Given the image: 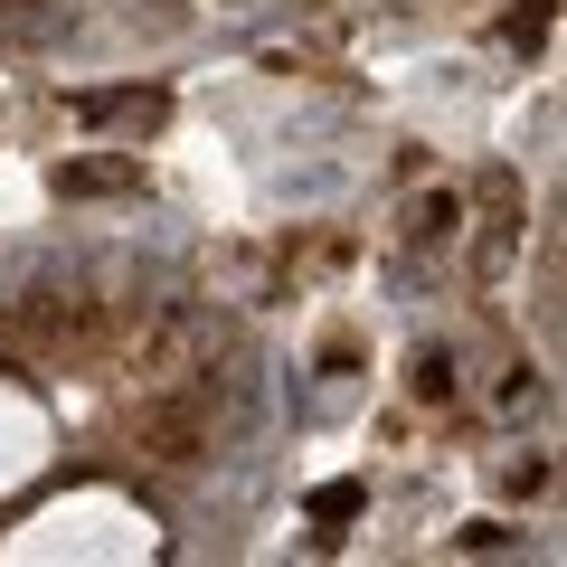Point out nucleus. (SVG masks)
<instances>
[{
	"instance_id": "obj_4",
	"label": "nucleus",
	"mask_w": 567,
	"mask_h": 567,
	"mask_svg": "<svg viewBox=\"0 0 567 567\" xmlns=\"http://www.w3.org/2000/svg\"><path fill=\"white\" fill-rule=\"evenodd\" d=\"M360 511H369L360 483H322V492H312V529H350Z\"/></svg>"
},
{
	"instance_id": "obj_3",
	"label": "nucleus",
	"mask_w": 567,
	"mask_h": 567,
	"mask_svg": "<svg viewBox=\"0 0 567 567\" xmlns=\"http://www.w3.org/2000/svg\"><path fill=\"white\" fill-rule=\"evenodd\" d=\"M114 114H152L162 123V95H152V85H133V95H76V123H114Z\"/></svg>"
},
{
	"instance_id": "obj_6",
	"label": "nucleus",
	"mask_w": 567,
	"mask_h": 567,
	"mask_svg": "<svg viewBox=\"0 0 567 567\" xmlns=\"http://www.w3.org/2000/svg\"><path fill=\"white\" fill-rule=\"evenodd\" d=\"M548 39V0H529V10H511V48H539Z\"/></svg>"
},
{
	"instance_id": "obj_7",
	"label": "nucleus",
	"mask_w": 567,
	"mask_h": 567,
	"mask_svg": "<svg viewBox=\"0 0 567 567\" xmlns=\"http://www.w3.org/2000/svg\"><path fill=\"white\" fill-rule=\"evenodd\" d=\"M445 388H454L445 379V350H425V360H416V398H445Z\"/></svg>"
},
{
	"instance_id": "obj_1",
	"label": "nucleus",
	"mask_w": 567,
	"mask_h": 567,
	"mask_svg": "<svg viewBox=\"0 0 567 567\" xmlns=\"http://www.w3.org/2000/svg\"><path fill=\"white\" fill-rule=\"evenodd\" d=\"M95 331H104V303L85 293V284H39V293H20V303H0V360L76 369L85 350H95Z\"/></svg>"
},
{
	"instance_id": "obj_5",
	"label": "nucleus",
	"mask_w": 567,
	"mask_h": 567,
	"mask_svg": "<svg viewBox=\"0 0 567 567\" xmlns=\"http://www.w3.org/2000/svg\"><path fill=\"white\" fill-rule=\"evenodd\" d=\"M445 227H464V199H425L416 208V237H445Z\"/></svg>"
},
{
	"instance_id": "obj_2",
	"label": "nucleus",
	"mask_w": 567,
	"mask_h": 567,
	"mask_svg": "<svg viewBox=\"0 0 567 567\" xmlns=\"http://www.w3.org/2000/svg\"><path fill=\"white\" fill-rule=\"evenodd\" d=\"M58 189H66V199H104V189H133V171H123V162H66Z\"/></svg>"
}]
</instances>
